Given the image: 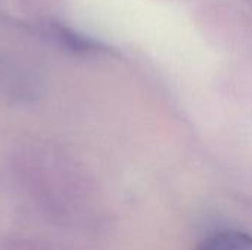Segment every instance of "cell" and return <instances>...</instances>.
<instances>
[{
  "label": "cell",
  "instance_id": "cell-2",
  "mask_svg": "<svg viewBox=\"0 0 252 250\" xmlns=\"http://www.w3.org/2000/svg\"><path fill=\"white\" fill-rule=\"evenodd\" d=\"M22 71L10 62V59L0 55V90H7L10 94L16 93L19 88L25 90L24 81L19 80Z\"/></svg>",
  "mask_w": 252,
  "mask_h": 250
},
{
  "label": "cell",
  "instance_id": "cell-1",
  "mask_svg": "<svg viewBox=\"0 0 252 250\" xmlns=\"http://www.w3.org/2000/svg\"><path fill=\"white\" fill-rule=\"evenodd\" d=\"M195 250H252V237L241 231H223L207 239Z\"/></svg>",
  "mask_w": 252,
  "mask_h": 250
}]
</instances>
